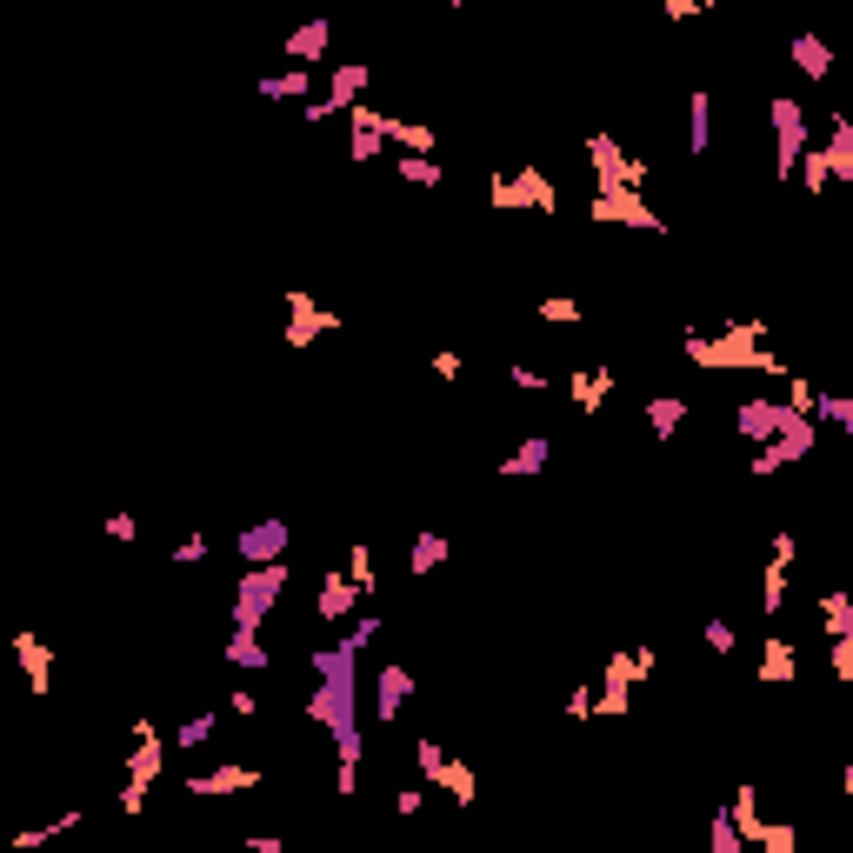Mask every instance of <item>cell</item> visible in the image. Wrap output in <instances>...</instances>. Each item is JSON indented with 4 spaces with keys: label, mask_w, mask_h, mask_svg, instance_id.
<instances>
[{
    "label": "cell",
    "mask_w": 853,
    "mask_h": 853,
    "mask_svg": "<svg viewBox=\"0 0 853 853\" xmlns=\"http://www.w3.org/2000/svg\"><path fill=\"white\" fill-rule=\"evenodd\" d=\"M107 540H120V547H133V540H140V520H133L127 507H120V514H107Z\"/></svg>",
    "instance_id": "bcb514c9"
},
{
    "label": "cell",
    "mask_w": 853,
    "mask_h": 853,
    "mask_svg": "<svg viewBox=\"0 0 853 853\" xmlns=\"http://www.w3.org/2000/svg\"><path fill=\"white\" fill-rule=\"evenodd\" d=\"M634 687H641V674H634V654H627V647H621V654H607V674H601L594 714H601V721H621V714L634 707Z\"/></svg>",
    "instance_id": "7c38bea8"
},
{
    "label": "cell",
    "mask_w": 853,
    "mask_h": 853,
    "mask_svg": "<svg viewBox=\"0 0 853 853\" xmlns=\"http://www.w3.org/2000/svg\"><path fill=\"white\" fill-rule=\"evenodd\" d=\"M394 167H400V180H414V187H440V180H447V167H440L434 153H400Z\"/></svg>",
    "instance_id": "836d02e7"
},
{
    "label": "cell",
    "mask_w": 853,
    "mask_h": 853,
    "mask_svg": "<svg viewBox=\"0 0 853 853\" xmlns=\"http://www.w3.org/2000/svg\"><path fill=\"white\" fill-rule=\"evenodd\" d=\"M707 841H714V853H747V841L734 834V821H727V807L714 814V827H707Z\"/></svg>",
    "instance_id": "7bdbcfd3"
},
{
    "label": "cell",
    "mask_w": 853,
    "mask_h": 853,
    "mask_svg": "<svg viewBox=\"0 0 853 853\" xmlns=\"http://www.w3.org/2000/svg\"><path fill=\"white\" fill-rule=\"evenodd\" d=\"M701 641H707V654H721V661H727V654L741 647V634H734V621H721V614H714V621L701 627Z\"/></svg>",
    "instance_id": "60d3db41"
},
{
    "label": "cell",
    "mask_w": 853,
    "mask_h": 853,
    "mask_svg": "<svg viewBox=\"0 0 853 853\" xmlns=\"http://www.w3.org/2000/svg\"><path fill=\"white\" fill-rule=\"evenodd\" d=\"M687 147H694V160L714 147V93L707 87H694V100H687Z\"/></svg>",
    "instance_id": "4316f807"
},
{
    "label": "cell",
    "mask_w": 853,
    "mask_h": 853,
    "mask_svg": "<svg viewBox=\"0 0 853 853\" xmlns=\"http://www.w3.org/2000/svg\"><path fill=\"white\" fill-rule=\"evenodd\" d=\"M614 380H621L614 367H587V374H574V380H567V400H574V407H587V414H601V407L614 400Z\"/></svg>",
    "instance_id": "603a6c76"
},
{
    "label": "cell",
    "mask_w": 853,
    "mask_h": 853,
    "mask_svg": "<svg viewBox=\"0 0 853 853\" xmlns=\"http://www.w3.org/2000/svg\"><path fill=\"white\" fill-rule=\"evenodd\" d=\"M794 847H801V827H794V821H761L754 853H794Z\"/></svg>",
    "instance_id": "e575fe53"
},
{
    "label": "cell",
    "mask_w": 853,
    "mask_h": 853,
    "mask_svg": "<svg viewBox=\"0 0 853 853\" xmlns=\"http://www.w3.org/2000/svg\"><path fill=\"white\" fill-rule=\"evenodd\" d=\"M821 627H827V641H834V634H853V594L847 587H827V594H821Z\"/></svg>",
    "instance_id": "1f68e13d"
},
{
    "label": "cell",
    "mask_w": 853,
    "mask_h": 853,
    "mask_svg": "<svg viewBox=\"0 0 853 853\" xmlns=\"http://www.w3.org/2000/svg\"><path fill=\"white\" fill-rule=\"evenodd\" d=\"M687 414H694V407H687L681 394H661V400H647V434H654V440H674V434L687 427Z\"/></svg>",
    "instance_id": "83f0119b"
},
{
    "label": "cell",
    "mask_w": 853,
    "mask_h": 853,
    "mask_svg": "<svg viewBox=\"0 0 853 853\" xmlns=\"http://www.w3.org/2000/svg\"><path fill=\"white\" fill-rule=\"evenodd\" d=\"M787 681H801V647L794 641H761V687H787Z\"/></svg>",
    "instance_id": "7402d4cb"
},
{
    "label": "cell",
    "mask_w": 853,
    "mask_h": 853,
    "mask_svg": "<svg viewBox=\"0 0 853 853\" xmlns=\"http://www.w3.org/2000/svg\"><path fill=\"white\" fill-rule=\"evenodd\" d=\"M440 754H447L440 741H414V767H420L427 781H434V767H440Z\"/></svg>",
    "instance_id": "681fc988"
},
{
    "label": "cell",
    "mask_w": 853,
    "mask_h": 853,
    "mask_svg": "<svg viewBox=\"0 0 853 853\" xmlns=\"http://www.w3.org/2000/svg\"><path fill=\"white\" fill-rule=\"evenodd\" d=\"M767 120H774V180H794V160L814 147L807 140V107L794 93H774L767 100Z\"/></svg>",
    "instance_id": "8992f818"
},
{
    "label": "cell",
    "mask_w": 853,
    "mask_h": 853,
    "mask_svg": "<svg viewBox=\"0 0 853 853\" xmlns=\"http://www.w3.org/2000/svg\"><path fill=\"white\" fill-rule=\"evenodd\" d=\"M807 414H814V427H853V400L847 394H821V387H814Z\"/></svg>",
    "instance_id": "d6a6232c"
},
{
    "label": "cell",
    "mask_w": 853,
    "mask_h": 853,
    "mask_svg": "<svg viewBox=\"0 0 853 853\" xmlns=\"http://www.w3.org/2000/svg\"><path fill=\"white\" fill-rule=\"evenodd\" d=\"M254 93H260V100H307L314 80H307V67H287V73H260Z\"/></svg>",
    "instance_id": "f1b7e54d"
},
{
    "label": "cell",
    "mask_w": 853,
    "mask_h": 853,
    "mask_svg": "<svg viewBox=\"0 0 853 853\" xmlns=\"http://www.w3.org/2000/svg\"><path fill=\"white\" fill-rule=\"evenodd\" d=\"M380 153H387V107L360 93L347 107V160H380Z\"/></svg>",
    "instance_id": "8fae6325"
},
{
    "label": "cell",
    "mask_w": 853,
    "mask_h": 853,
    "mask_svg": "<svg viewBox=\"0 0 853 853\" xmlns=\"http://www.w3.org/2000/svg\"><path fill=\"white\" fill-rule=\"evenodd\" d=\"M207 561V534H187V540H173V567H200Z\"/></svg>",
    "instance_id": "7dc6e473"
},
{
    "label": "cell",
    "mask_w": 853,
    "mask_h": 853,
    "mask_svg": "<svg viewBox=\"0 0 853 853\" xmlns=\"http://www.w3.org/2000/svg\"><path fill=\"white\" fill-rule=\"evenodd\" d=\"M387 140L407 147V153H434V147H440V133H434L427 120H407V113H387Z\"/></svg>",
    "instance_id": "f546056e"
},
{
    "label": "cell",
    "mask_w": 853,
    "mask_h": 853,
    "mask_svg": "<svg viewBox=\"0 0 853 853\" xmlns=\"http://www.w3.org/2000/svg\"><path fill=\"white\" fill-rule=\"evenodd\" d=\"M681 354L694 360V367H707V374H781L787 380V367L767 354V320H727L721 334H681Z\"/></svg>",
    "instance_id": "6da1fadb"
},
{
    "label": "cell",
    "mask_w": 853,
    "mask_h": 853,
    "mask_svg": "<svg viewBox=\"0 0 853 853\" xmlns=\"http://www.w3.org/2000/svg\"><path fill=\"white\" fill-rule=\"evenodd\" d=\"M794 414H801V407H787V400H761V394H754V400H741V407H734V427H741V440L767 447V440H774Z\"/></svg>",
    "instance_id": "5bb4252c"
},
{
    "label": "cell",
    "mask_w": 853,
    "mask_h": 853,
    "mask_svg": "<svg viewBox=\"0 0 853 853\" xmlns=\"http://www.w3.org/2000/svg\"><path fill=\"white\" fill-rule=\"evenodd\" d=\"M627 654H634V674H641V681H654V667H661V654H654V647H627Z\"/></svg>",
    "instance_id": "11a10c76"
},
{
    "label": "cell",
    "mask_w": 853,
    "mask_h": 853,
    "mask_svg": "<svg viewBox=\"0 0 853 853\" xmlns=\"http://www.w3.org/2000/svg\"><path fill=\"white\" fill-rule=\"evenodd\" d=\"M420 807H427V794H420V787H400V794H394V814H400V821H414Z\"/></svg>",
    "instance_id": "db71d44e"
},
{
    "label": "cell",
    "mask_w": 853,
    "mask_h": 853,
    "mask_svg": "<svg viewBox=\"0 0 853 853\" xmlns=\"http://www.w3.org/2000/svg\"><path fill=\"white\" fill-rule=\"evenodd\" d=\"M821 153H827V173H834V180H853V120L841 107L827 113V147H821Z\"/></svg>",
    "instance_id": "cb8c5ba5"
},
{
    "label": "cell",
    "mask_w": 853,
    "mask_h": 853,
    "mask_svg": "<svg viewBox=\"0 0 853 853\" xmlns=\"http://www.w3.org/2000/svg\"><path fill=\"white\" fill-rule=\"evenodd\" d=\"M367 87H374V67H367V60H340V67L327 73V93H307V107H300V120H314V127H320V120H334V113H347V107H354V100H360Z\"/></svg>",
    "instance_id": "ba28073f"
},
{
    "label": "cell",
    "mask_w": 853,
    "mask_h": 853,
    "mask_svg": "<svg viewBox=\"0 0 853 853\" xmlns=\"http://www.w3.org/2000/svg\"><path fill=\"white\" fill-rule=\"evenodd\" d=\"M354 607H360V587L347 581V567H340V574H320V627L354 621Z\"/></svg>",
    "instance_id": "ffe728a7"
},
{
    "label": "cell",
    "mask_w": 853,
    "mask_h": 853,
    "mask_svg": "<svg viewBox=\"0 0 853 853\" xmlns=\"http://www.w3.org/2000/svg\"><path fill=\"white\" fill-rule=\"evenodd\" d=\"M794 173H801V187H807V194H827V187H834V173H827V153H821V147H807V153L794 160Z\"/></svg>",
    "instance_id": "d590c367"
},
{
    "label": "cell",
    "mask_w": 853,
    "mask_h": 853,
    "mask_svg": "<svg viewBox=\"0 0 853 853\" xmlns=\"http://www.w3.org/2000/svg\"><path fill=\"white\" fill-rule=\"evenodd\" d=\"M347 581L360 587V601L374 594V547H367V540H354V547H347Z\"/></svg>",
    "instance_id": "74e56055"
},
{
    "label": "cell",
    "mask_w": 853,
    "mask_h": 853,
    "mask_svg": "<svg viewBox=\"0 0 853 853\" xmlns=\"http://www.w3.org/2000/svg\"><path fill=\"white\" fill-rule=\"evenodd\" d=\"M487 200H494L500 214H561V187H554V173H547V167H534V160H520V167L494 173Z\"/></svg>",
    "instance_id": "277c9868"
},
{
    "label": "cell",
    "mask_w": 853,
    "mask_h": 853,
    "mask_svg": "<svg viewBox=\"0 0 853 853\" xmlns=\"http://www.w3.org/2000/svg\"><path fill=\"white\" fill-rule=\"evenodd\" d=\"M787 60H794V67H801V73H807L814 87H821V80L834 73V47H827V40H821L814 27H801V33H794V47H787Z\"/></svg>",
    "instance_id": "44dd1931"
},
{
    "label": "cell",
    "mask_w": 853,
    "mask_h": 853,
    "mask_svg": "<svg viewBox=\"0 0 853 853\" xmlns=\"http://www.w3.org/2000/svg\"><path fill=\"white\" fill-rule=\"evenodd\" d=\"M327 47H334V20H327V13H314V20H300V27L287 33V60H294V67L327 60Z\"/></svg>",
    "instance_id": "ac0fdd59"
},
{
    "label": "cell",
    "mask_w": 853,
    "mask_h": 853,
    "mask_svg": "<svg viewBox=\"0 0 853 853\" xmlns=\"http://www.w3.org/2000/svg\"><path fill=\"white\" fill-rule=\"evenodd\" d=\"M587 167L601 187H641L647 180V160H627V147L614 133H587Z\"/></svg>",
    "instance_id": "9c48e42d"
},
{
    "label": "cell",
    "mask_w": 853,
    "mask_h": 853,
    "mask_svg": "<svg viewBox=\"0 0 853 853\" xmlns=\"http://www.w3.org/2000/svg\"><path fill=\"white\" fill-rule=\"evenodd\" d=\"M534 320H554V327H567V320H581V300L554 294V300H540V307H534Z\"/></svg>",
    "instance_id": "ee69618b"
},
{
    "label": "cell",
    "mask_w": 853,
    "mask_h": 853,
    "mask_svg": "<svg viewBox=\"0 0 853 853\" xmlns=\"http://www.w3.org/2000/svg\"><path fill=\"white\" fill-rule=\"evenodd\" d=\"M707 7H714V0H661V13H667L674 27H681V20H701Z\"/></svg>",
    "instance_id": "c3c4849f"
},
{
    "label": "cell",
    "mask_w": 853,
    "mask_h": 853,
    "mask_svg": "<svg viewBox=\"0 0 853 853\" xmlns=\"http://www.w3.org/2000/svg\"><path fill=\"white\" fill-rule=\"evenodd\" d=\"M427 787H440L454 807H474V801H480V774H474V761H454V754H440V767H434Z\"/></svg>",
    "instance_id": "d6986e66"
},
{
    "label": "cell",
    "mask_w": 853,
    "mask_h": 853,
    "mask_svg": "<svg viewBox=\"0 0 853 853\" xmlns=\"http://www.w3.org/2000/svg\"><path fill=\"white\" fill-rule=\"evenodd\" d=\"M794 554H801V540H794V534H774V540H767V561H781V567H794Z\"/></svg>",
    "instance_id": "f5cc1de1"
},
{
    "label": "cell",
    "mask_w": 853,
    "mask_h": 853,
    "mask_svg": "<svg viewBox=\"0 0 853 853\" xmlns=\"http://www.w3.org/2000/svg\"><path fill=\"white\" fill-rule=\"evenodd\" d=\"M507 380H514L520 394H547V387H554V374H540V367H527V360H514V367H507Z\"/></svg>",
    "instance_id": "f6af8a7d"
},
{
    "label": "cell",
    "mask_w": 853,
    "mask_h": 853,
    "mask_svg": "<svg viewBox=\"0 0 853 853\" xmlns=\"http://www.w3.org/2000/svg\"><path fill=\"white\" fill-rule=\"evenodd\" d=\"M214 727H220L214 714H187V721L173 727V747H207V741H214Z\"/></svg>",
    "instance_id": "f35d334b"
},
{
    "label": "cell",
    "mask_w": 853,
    "mask_h": 853,
    "mask_svg": "<svg viewBox=\"0 0 853 853\" xmlns=\"http://www.w3.org/2000/svg\"><path fill=\"white\" fill-rule=\"evenodd\" d=\"M7 647H13V661H20L27 687H33V694H53V641H40L33 627H20Z\"/></svg>",
    "instance_id": "9a60e30c"
},
{
    "label": "cell",
    "mask_w": 853,
    "mask_h": 853,
    "mask_svg": "<svg viewBox=\"0 0 853 853\" xmlns=\"http://www.w3.org/2000/svg\"><path fill=\"white\" fill-rule=\"evenodd\" d=\"M220 654H227V667H240V674H267V641H260V627H234Z\"/></svg>",
    "instance_id": "484cf974"
},
{
    "label": "cell",
    "mask_w": 853,
    "mask_h": 853,
    "mask_svg": "<svg viewBox=\"0 0 853 853\" xmlns=\"http://www.w3.org/2000/svg\"><path fill=\"white\" fill-rule=\"evenodd\" d=\"M254 787H260V767H247V761H220L207 774H187L194 801H227V794H254Z\"/></svg>",
    "instance_id": "4fadbf2b"
},
{
    "label": "cell",
    "mask_w": 853,
    "mask_h": 853,
    "mask_svg": "<svg viewBox=\"0 0 853 853\" xmlns=\"http://www.w3.org/2000/svg\"><path fill=\"white\" fill-rule=\"evenodd\" d=\"M827 667H834L841 687L853 681V634H834V641H827Z\"/></svg>",
    "instance_id": "b9f144b4"
},
{
    "label": "cell",
    "mask_w": 853,
    "mask_h": 853,
    "mask_svg": "<svg viewBox=\"0 0 853 853\" xmlns=\"http://www.w3.org/2000/svg\"><path fill=\"white\" fill-rule=\"evenodd\" d=\"M547 460H554V440H547V434H527V440L500 460V480H527V474H540Z\"/></svg>",
    "instance_id": "d4e9b609"
},
{
    "label": "cell",
    "mask_w": 853,
    "mask_h": 853,
    "mask_svg": "<svg viewBox=\"0 0 853 853\" xmlns=\"http://www.w3.org/2000/svg\"><path fill=\"white\" fill-rule=\"evenodd\" d=\"M160 767H167V741H160V727L140 714L133 721V754H127V781H120V814H147V794L160 787Z\"/></svg>",
    "instance_id": "3957f363"
},
{
    "label": "cell",
    "mask_w": 853,
    "mask_h": 853,
    "mask_svg": "<svg viewBox=\"0 0 853 853\" xmlns=\"http://www.w3.org/2000/svg\"><path fill=\"white\" fill-rule=\"evenodd\" d=\"M374 641H380V614H360V621H347V641H340V647H347V654H367Z\"/></svg>",
    "instance_id": "ab89813d"
},
{
    "label": "cell",
    "mask_w": 853,
    "mask_h": 853,
    "mask_svg": "<svg viewBox=\"0 0 853 853\" xmlns=\"http://www.w3.org/2000/svg\"><path fill=\"white\" fill-rule=\"evenodd\" d=\"M447 7H467V0H447Z\"/></svg>",
    "instance_id": "6f0895ef"
},
{
    "label": "cell",
    "mask_w": 853,
    "mask_h": 853,
    "mask_svg": "<svg viewBox=\"0 0 853 853\" xmlns=\"http://www.w3.org/2000/svg\"><path fill=\"white\" fill-rule=\"evenodd\" d=\"M781 607H787V567H781V561H767V574H761V614L774 621Z\"/></svg>",
    "instance_id": "8d00e7d4"
},
{
    "label": "cell",
    "mask_w": 853,
    "mask_h": 853,
    "mask_svg": "<svg viewBox=\"0 0 853 853\" xmlns=\"http://www.w3.org/2000/svg\"><path fill=\"white\" fill-rule=\"evenodd\" d=\"M334 327H347L334 307H320V300H314V294H300V287L287 294V347H294V354H307V347H314L320 334H334Z\"/></svg>",
    "instance_id": "30bf717a"
},
{
    "label": "cell",
    "mask_w": 853,
    "mask_h": 853,
    "mask_svg": "<svg viewBox=\"0 0 853 853\" xmlns=\"http://www.w3.org/2000/svg\"><path fill=\"white\" fill-rule=\"evenodd\" d=\"M807 400H814V380H807V374H787V407L807 414Z\"/></svg>",
    "instance_id": "816d5d0a"
},
{
    "label": "cell",
    "mask_w": 853,
    "mask_h": 853,
    "mask_svg": "<svg viewBox=\"0 0 853 853\" xmlns=\"http://www.w3.org/2000/svg\"><path fill=\"white\" fill-rule=\"evenodd\" d=\"M407 694H414V674H407L400 661H387V667L374 674V721H380V727H387V721H400Z\"/></svg>",
    "instance_id": "e0dca14e"
},
{
    "label": "cell",
    "mask_w": 853,
    "mask_h": 853,
    "mask_svg": "<svg viewBox=\"0 0 853 853\" xmlns=\"http://www.w3.org/2000/svg\"><path fill=\"white\" fill-rule=\"evenodd\" d=\"M280 587H287V561H260V567H247L240 587H234V627H260V621L274 614Z\"/></svg>",
    "instance_id": "52a82bcc"
},
{
    "label": "cell",
    "mask_w": 853,
    "mask_h": 853,
    "mask_svg": "<svg viewBox=\"0 0 853 853\" xmlns=\"http://www.w3.org/2000/svg\"><path fill=\"white\" fill-rule=\"evenodd\" d=\"M447 561H454V540H447V534H414L407 574H434V567H447Z\"/></svg>",
    "instance_id": "4dcf8cb0"
},
{
    "label": "cell",
    "mask_w": 853,
    "mask_h": 853,
    "mask_svg": "<svg viewBox=\"0 0 853 853\" xmlns=\"http://www.w3.org/2000/svg\"><path fill=\"white\" fill-rule=\"evenodd\" d=\"M587 220H601V227L667 234V214H654V207L641 200V187H594V194H587Z\"/></svg>",
    "instance_id": "5b68a950"
},
{
    "label": "cell",
    "mask_w": 853,
    "mask_h": 853,
    "mask_svg": "<svg viewBox=\"0 0 853 853\" xmlns=\"http://www.w3.org/2000/svg\"><path fill=\"white\" fill-rule=\"evenodd\" d=\"M594 714V694L587 687H574V701H567V721H587Z\"/></svg>",
    "instance_id": "9f6ffc18"
},
{
    "label": "cell",
    "mask_w": 853,
    "mask_h": 853,
    "mask_svg": "<svg viewBox=\"0 0 853 853\" xmlns=\"http://www.w3.org/2000/svg\"><path fill=\"white\" fill-rule=\"evenodd\" d=\"M307 667H314L307 721H314L320 734H354V727H360V687H354L360 654H347V647H314Z\"/></svg>",
    "instance_id": "7a4b0ae2"
},
{
    "label": "cell",
    "mask_w": 853,
    "mask_h": 853,
    "mask_svg": "<svg viewBox=\"0 0 853 853\" xmlns=\"http://www.w3.org/2000/svg\"><path fill=\"white\" fill-rule=\"evenodd\" d=\"M427 367H434V380H460V354H454V347H440Z\"/></svg>",
    "instance_id": "f907efd6"
},
{
    "label": "cell",
    "mask_w": 853,
    "mask_h": 853,
    "mask_svg": "<svg viewBox=\"0 0 853 853\" xmlns=\"http://www.w3.org/2000/svg\"><path fill=\"white\" fill-rule=\"evenodd\" d=\"M287 540H294L287 520L267 514V520H254V527L240 534V561H247V567H260V561H287Z\"/></svg>",
    "instance_id": "2e32d148"
}]
</instances>
